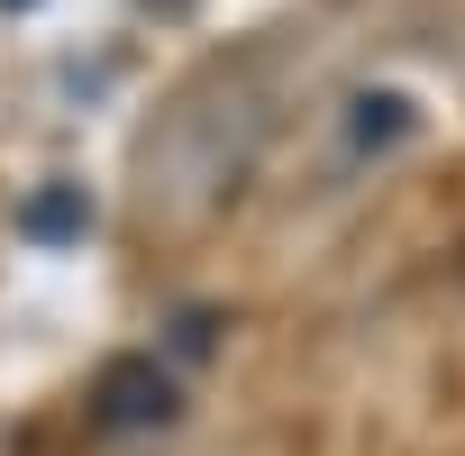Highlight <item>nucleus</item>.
Returning <instances> with one entry per match:
<instances>
[{
	"mask_svg": "<svg viewBox=\"0 0 465 456\" xmlns=\"http://www.w3.org/2000/svg\"><path fill=\"white\" fill-rule=\"evenodd\" d=\"M101 401H110V420H119V429H155V420H173V383H164V365H146V356H137V365H119Z\"/></svg>",
	"mask_w": 465,
	"mask_h": 456,
	"instance_id": "f257e3e1",
	"label": "nucleus"
},
{
	"mask_svg": "<svg viewBox=\"0 0 465 456\" xmlns=\"http://www.w3.org/2000/svg\"><path fill=\"white\" fill-rule=\"evenodd\" d=\"M19 228L37 247H74L83 228H92V201L74 192V183H46V192H28V210H19Z\"/></svg>",
	"mask_w": 465,
	"mask_h": 456,
	"instance_id": "f03ea898",
	"label": "nucleus"
}]
</instances>
